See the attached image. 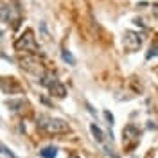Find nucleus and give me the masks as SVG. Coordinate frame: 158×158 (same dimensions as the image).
<instances>
[{
    "label": "nucleus",
    "mask_w": 158,
    "mask_h": 158,
    "mask_svg": "<svg viewBox=\"0 0 158 158\" xmlns=\"http://www.w3.org/2000/svg\"><path fill=\"white\" fill-rule=\"evenodd\" d=\"M38 128L43 129L45 133H65L69 131V124L61 118H52L47 115H40L38 117Z\"/></svg>",
    "instance_id": "1"
},
{
    "label": "nucleus",
    "mask_w": 158,
    "mask_h": 158,
    "mask_svg": "<svg viewBox=\"0 0 158 158\" xmlns=\"http://www.w3.org/2000/svg\"><path fill=\"white\" fill-rule=\"evenodd\" d=\"M15 49L18 50V52L25 50V52H31V54H36V52H38V45H36V40L32 36V31L27 29L16 41H15Z\"/></svg>",
    "instance_id": "2"
},
{
    "label": "nucleus",
    "mask_w": 158,
    "mask_h": 158,
    "mask_svg": "<svg viewBox=\"0 0 158 158\" xmlns=\"http://www.w3.org/2000/svg\"><path fill=\"white\" fill-rule=\"evenodd\" d=\"M41 85H43L45 88H49V92L54 97H65V95H67L65 85H61L58 79L54 77V76H50V74H43V76H41Z\"/></svg>",
    "instance_id": "3"
},
{
    "label": "nucleus",
    "mask_w": 158,
    "mask_h": 158,
    "mask_svg": "<svg viewBox=\"0 0 158 158\" xmlns=\"http://www.w3.org/2000/svg\"><path fill=\"white\" fill-rule=\"evenodd\" d=\"M18 63H20L22 69L31 72V74H36V76H40V77L43 76V67H41V63H40L34 56H22Z\"/></svg>",
    "instance_id": "4"
},
{
    "label": "nucleus",
    "mask_w": 158,
    "mask_h": 158,
    "mask_svg": "<svg viewBox=\"0 0 158 158\" xmlns=\"http://www.w3.org/2000/svg\"><path fill=\"white\" fill-rule=\"evenodd\" d=\"M142 45V36L138 32H133V31H126L124 36H122V47L128 50V52H133V50L140 49Z\"/></svg>",
    "instance_id": "5"
},
{
    "label": "nucleus",
    "mask_w": 158,
    "mask_h": 158,
    "mask_svg": "<svg viewBox=\"0 0 158 158\" xmlns=\"http://www.w3.org/2000/svg\"><path fill=\"white\" fill-rule=\"evenodd\" d=\"M138 135H140V131L137 129V126H133V124H128L126 128L122 129V142L128 146V144H131V142H137L138 140Z\"/></svg>",
    "instance_id": "6"
},
{
    "label": "nucleus",
    "mask_w": 158,
    "mask_h": 158,
    "mask_svg": "<svg viewBox=\"0 0 158 158\" xmlns=\"http://www.w3.org/2000/svg\"><path fill=\"white\" fill-rule=\"evenodd\" d=\"M0 88L4 90L6 94H16V92H20V86H18V83L15 81L13 77H7V85L0 79Z\"/></svg>",
    "instance_id": "7"
},
{
    "label": "nucleus",
    "mask_w": 158,
    "mask_h": 158,
    "mask_svg": "<svg viewBox=\"0 0 158 158\" xmlns=\"http://www.w3.org/2000/svg\"><path fill=\"white\" fill-rule=\"evenodd\" d=\"M0 18L2 22H13V15H11V7L7 4H0Z\"/></svg>",
    "instance_id": "8"
},
{
    "label": "nucleus",
    "mask_w": 158,
    "mask_h": 158,
    "mask_svg": "<svg viewBox=\"0 0 158 158\" xmlns=\"http://www.w3.org/2000/svg\"><path fill=\"white\" fill-rule=\"evenodd\" d=\"M90 131H92L94 138L97 140L99 144H102V142H104V133L101 131V128H99L97 124H90Z\"/></svg>",
    "instance_id": "9"
},
{
    "label": "nucleus",
    "mask_w": 158,
    "mask_h": 158,
    "mask_svg": "<svg viewBox=\"0 0 158 158\" xmlns=\"http://www.w3.org/2000/svg\"><path fill=\"white\" fill-rule=\"evenodd\" d=\"M6 104H7V108H9L11 111H20L22 106H23V101H22V99H16V101L9 99V101H6Z\"/></svg>",
    "instance_id": "10"
},
{
    "label": "nucleus",
    "mask_w": 158,
    "mask_h": 158,
    "mask_svg": "<svg viewBox=\"0 0 158 158\" xmlns=\"http://www.w3.org/2000/svg\"><path fill=\"white\" fill-rule=\"evenodd\" d=\"M40 155L43 158H56V155H58V149L52 148V146H49V148H43L41 151H40Z\"/></svg>",
    "instance_id": "11"
},
{
    "label": "nucleus",
    "mask_w": 158,
    "mask_h": 158,
    "mask_svg": "<svg viewBox=\"0 0 158 158\" xmlns=\"http://www.w3.org/2000/svg\"><path fill=\"white\" fill-rule=\"evenodd\" d=\"M61 58L65 59V61H67L69 65H76V58H74V56L70 54V50L63 49V50H61Z\"/></svg>",
    "instance_id": "12"
},
{
    "label": "nucleus",
    "mask_w": 158,
    "mask_h": 158,
    "mask_svg": "<svg viewBox=\"0 0 158 158\" xmlns=\"http://www.w3.org/2000/svg\"><path fill=\"white\" fill-rule=\"evenodd\" d=\"M156 56H158V45L155 43V45H151L149 50L146 52V59H153V58H156Z\"/></svg>",
    "instance_id": "13"
},
{
    "label": "nucleus",
    "mask_w": 158,
    "mask_h": 158,
    "mask_svg": "<svg viewBox=\"0 0 158 158\" xmlns=\"http://www.w3.org/2000/svg\"><path fill=\"white\" fill-rule=\"evenodd\" d=\"M0 153L6 155V156H9V158H18L16 155H13V151H11L9 148H6V146H2V144H0Z\"/></svg>",
    "instance_id": "14"
},
{
    "label": "nucleus",
    "mask_w": 158,
    "mask_h": 158,
    "mask_svg": "<svg viewBox=\"0 0 158 158\" xmlns=\"http://www.w3.org/2000/svg\"><path fill=\"white\" fill-rule=\"evenodd\" d=\"M104 117H106V120H108V124L110 126H113V115H111V111H104Z\"/></svg>",
    "instance_id": "15"
},
{
    "label": "nucleus",
    "mask_w": 158,
    "mask_h": 158,
    "mask_svg": "<svg viewBox=\"0 0 158 158\" xmlns=\"http://www.w3.org/2000/svg\"><path fill=\"white\" fill-rule=\"evenodd\" d=\"M40 31H41V34H43V38L45 40L49 38V32H47V29H45V23H43V22L40 23Z\"/></svg>",
    "instance_id": "16"
},
{
    "label": "nucleus",
    "mask_w": 158,
    "mask_h": 158,
    "mask_svg": "<svg viewBox=\"0 0 158 158\" xmlns=\"http://www.w3.org/2000/svg\"><path fill=\"white\" fill-rule=\"evenodd\" d=\"M153 11H155V13L158 15V6H153Z\"/></svg>",
    "instance_id": "17"
},
{
    "label": "nucleus",
    "mask_w": 158,
    "mask_h": 158,
    "mask_svg": "<svg viewBox=\"0 0 158 158\" xmlns=\"http://www.w3.org/2000/svg\"><path fill=\"white\" fill-rule=\"evenodd\" d=\"M4 38V32H2V31H0V40Z\"/></svg>",
    "instance_id": "18"
},
{
    "label": "nucleus",
    "mask_w": 158,
    "mask_h": 158,
    "mask_svg": "<svg viewBox=\"0 0 158 158\" xmlns=\"http://www.w3.org/2000/svg\"><path fill=\"white\" fill-rule=\"evenodd\" d=\"M70 158H79V156H76V155H72V156H70Z\"/></svg>",
    "instance_id": "19"
}]
</instances>
